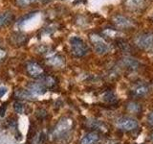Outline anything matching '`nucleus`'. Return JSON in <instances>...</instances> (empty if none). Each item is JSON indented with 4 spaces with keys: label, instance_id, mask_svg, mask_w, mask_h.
I'll use <instances>...</instances> for the list:
<instances>
[{
    "label": "nucleus",
    "instance_id": "24",
    "mask_svg": "<svg viewBox=\"0 0 153 144\" xmlns=\"http://www.w3.org/2000/svg\"><path fill=\"white\" fill-rule=\"evenodd\" d=\"M6 105H2V107L0 108V116L3 117L5 115V112H6Z\"/></svg>",
    "mask_w": 153,
    "mask_h": 144
},
{
    "label": "nucleus",
    "instance_id": "10",
    "mask_svg": "<svg viewBox=\"0 0 153 144\" xmlns=\"http://www.w3.org/2000/svg\"><path fill=\"white\" fill-rule=\"evenodd\" d=\"M99 138L100 136L97 132H91L82 137L80 140V144H95L96 142H98Z\"/></svg>",
    "mask_w": 153,
    "mask_h": 144
},
{
    "label": "nucleus",
    "instance_id": "25",
    "mask_svg": "<svg viewBox=\"0 0 153 144\" xmlns=\"http://www.w3.org/2000/svg\"><path fill=\"white\" fill-rule=\"evenodd\" d=\"M6 54H7L6 50L1 49V48H0V62H1L5 57H6Z\"/></svg>",
    "mask_w": 153,
    "mask_h": 144
},
{
    "label": "nucleus",
    "instance_id": "3",
    "mask_svg": "<svg viewBox=\"0 0 153 144\" xmlns=\"http://www.w3.org/2000/svg\"><path fill=\"white\" fill-rule=\"evenodd\" d=\"M135 43L138 47L146 51H153V33H143L135 38Z\"/></svg>",
    "mask_w": 153,
    "mask_h": 144
},
{
    "label": "nucleus",
    "instance_id": "17",
    "mask_svg": "<svg viewBox=\"0 0 153 144\" xmlns=\"http://www.w3.org/2000/svg\"><path fill=\"white\" fill-rule=\"evenodd\" d=\"M13 109L16 110V113L21 114L24 112V104L21 103L20 101H16V102L13 103Z\"/></svg>",
    "mask_w": 153,
    "mask_h": 144
},
{
    "label": "nucleus",
    "instance_id": "11",
    "mask_svg": "<svg viewBox=\"0 0 153 144\" xmlns=\"http://www.w3.org/2000/svg\"><path fill=\"white\" fill-rule=\"evenodd\" d=\"M149 92V86L146 84H141L137 86L133 90V94L135 97H143Z\"/></svg>",
    "mask_w": 153,
    "mask_h": 144
},
{
    "label": "nucleus",
    "instance_id": "5",
    "mask_svg": "<svg viewBox=\"0 0 153 144\" xmlns=\"http://www.w3.org/2000/svg\"><path fill=\"white\" fill-rule=\"evenodd\" d=\"M138 121L129 116H123L117 120V126L123 131H132L138 127Z\"/></svg>",
    "mask_w": 153,
    "mask_h": 144
},
{
    "label": "nucleus",
    "instance_id": "12",
    "mask_svg": "<svg viewBox=\"0 0 153 144\" xmlns=\"http://www.w3.org/2000/svg\"><path fill=\"white\" fill-rule=\"evenodd\" d=\"M13 19V14L11 12L0 13V27L6 26L10 24Z\"/></svg>",
    "mask_w": 153,
    "mask_h": 144
},
{
    "label": "nucleus",
    "instance_id": "14",
    "mask_svg": "<svg viewBox=\"0 0 153 144\" xmlns=\"http://www.w3.org/2000/svg\"><path fill=\"white\" fill-rule=\"evenodd\" d=\"M47 62L49 64H51L53 66H56V67L63 65V60H62L59 56H56V55H54L51 58H49V59L47 60Z\"/></svg>",
    "mask_w": 153,
    "mask_h": 144
},
{
    "label": "nucleus",
    "instance_id": "18",
    "mask_svg": "<svg viewBox=\"0 0 153 144\" xmlns=\"http://www.w3.org/2000/svg\"><path fill=\"white\" fill-rule=\"evenodd\" d=\"M45 139H46L45 133L40 132L36 136V137L35 138V142H33V144H43V143H44V141H45Z\"/></svg>",
    "mask_w": 153,
    "mask_h": 144
},
{
    "label": "nucleus",
    "instance_id": "21",
    "mask_svg": "<svg viewBox=\"0 0 153 144\" xmlns=\"http://www.w3.org/2000/svg\"><path fill=\"white\" fill-rule=\"evenodd\" d=\"M36 1L37 0H16V3L20 7H26L28 5H31Z\"/></svg>",
    "mask_w": 153,
    "mask_h": 144
},
{
    "label": "nucleus",
    "instance_id": "26",
    "mask_svg": "<svg viewBox=\"0 0 153 144\" xmlns=\"http://www.w3.org/2000/svg\"><path fill=\"white\" fill-rule=\"evenodd\" d=\"M150 140H151V142L153 143V133L150 134Z\"/></svg>",
    "mask_w": 153,
    "mask_h": 144
},
{
    "label": "nucleus",
    "instance_id": "16",
    "mask_svg": "<svg viewBox=\"0 0 153 144\" xmlns=\"http://www.w3.org/2000/svg\"><path fill=\"white\" fill-rule=\"evenodd\" d=\"M127 110L132 113H138L141 112V106L136 102H130L127 105Z\"/></svg>",
    "mask_w": 153,
    "mask_h": 144
},
{
    "label": "nucleus",
    "instance_id": "13",
    "mask_svg": "<svg viewBox=\"0 0 153 144\" xmlns=\"http://www.w3.org/2000/svg\"><path fill=\"white\" fill-rule=\"evenodd\" d=\"M16 96L17 98L20 99H24V100H36V97L33 94H32L29 90H25V89H17L16 90Z\"/></svg>",
    "mask_w": 153,
    "mask_h": 144
},
{
    "label": "nucleus",
    "instance_id": "22",
    "mask_svg": "<svg viewBox=\"0 0 153 144\" xmlns=\"http://www.w3.org/2000/svg\"><path fill=\"white\" fill-rule=\"evenodd\" d=\"M147 123L150 125V126H153V110L148 114L147 116Z\"/></svg>",
    "mask_w": 153,
    "mask_h": 144
},
{
    "label": "nucleus",
    "instance_id": "15",
    "mask_svg": "<svg viewBox=\"0 0 153 144\" xmlns=\"http://www.w3.org/2000/svg\"><path fill=\"white\" fill-rule=\"evenodd\" d=\"M123 64L130 69H136L139 66V62H136L135 60L130 59V58H126V59H123Z\"/></svg>",
    "mask_w": 153,
    "mask_h": 144
},
{
    "label": "nucleus",
    "instance_id": "7",
    "mask_svg": "<svg viewBox=\"0 0 153 144\" xmlns=\"http://www.w3.org/2000/svg\"><path fill=\"white\" fill-rule=\"evenodd\" d=\"M26 68H27L28 73L32 77H35V78H39V77H41L42 74L44 73L42 67L38 64H36V62H28L26 65Z\"/></svg>",
    "mask_w": 153,
    "mask_h": 144
},
{
    "label": "nucleus",
    "instance_id": "9",
    "mask_svg": "<svg viewBox=\"0 0 153 144\" xmlns=\"http://www.w3.org/2000/svg\"><path fill=\"white\" fill-rule=\"evenodd\" d=\"M146 0H126L124 5L129 10H140L145 8Z\"/></svg>",
    "mask_w": 153,
    "mask_h": 144
},
{
    "label": "nucleus",
    "instance_id": "20",
    "mask_svg": "<svg viewBox=\"0 0 153 144\" xmlns=\"http://www.w3.org/2000/svg\"><path fill=\"white\" fill-rule=\"evenodd\" d=\"M40 83L43 85V86H52L55 85V80L52 78V77H45V78H43L42 81Z\"/></svg>",
    "mask_w": 153,
    "mask_h": 144
},
{
    "label": "nucleus",
    "instance_id": "4",
    "mask_svg": "<svg viewBox=\"0 0 153 144\" xmlns=\"http://www.w3.org/2000/svg\"><path fill=\"white\" fill-rule=\"evenodd\" d=\"M90 40L93 43L96 53H98L100 55H103L109 51V45L104 41V40L102 37H100L98 35H91Z\"/></svg>",
    "mask_w": 153,
    "mask_h": 144
},
{
    "label": "nucleus",
    "instance_id": "2",
    "mask_svg": "<svg viewBox=\"0 0 153 144\" xmlns=\"http://www.w3.org/2000/svg\"><path fill=\"white\" fill-rule=\"evenodd\" d=\"M70 47L71 52L75 57H83L87 54L88 52V46L86 45V43L81 40L80 38L74 36L70 38Z\"/></svg>",
    "mask_w": 153,
    "mask_h": 144
},
{
    "label": "nucleus",
    "instance_id": "8",
    "mask_svg": "<svg viewBox=\"0 0 153 144\" xmlns=\"http://www.w3.org/2000/svg\"><path fill=\"white\" fill-rule=\"evenodd\" d=\"M28 90L30 91L32 94L36 96L44 95L47 92L46 86H43L40 82H36V83H31L28 85Z\"/></svg>",
    "mask_w": 153,
    "mask_h": 144
},
{
    "label": "nucleus",
    "instance_id": "23",
    "mask_svg": "<svg viewBox=\"0 0 153 144\" xmlns=\"http://www.w3.org/2000/svg\"><path fill=\"white\" fill-rule=\"evenodd\" d=\"M6 92H7V88H5L3 86H0V98L3 97L6 94Z\"/></svg>",
    "mask_w": 153,
    "mask_h": 144
},
{
    "label": "nucleus",
    "instance_id": "6",
    "mask_svg": "<svg viewBox=\"0 0 153 144\" xmlns=\"http://www.w3.org/2000/svg\"><path fill=\"white\" fill-rule=\"evenodd\" d=\"M113 22L118 28H122V29H128L131 28L134 24L133 21L130 18H128L122 14H117L113 17Z\"/></svg>",
    "mask_w": 153,
    "mask_h": 144
},
{
    "label": "nucleus",
    "instance_id": "19",
    "mask_svg": "<svg viewBox=\"0 0 153 144\" xmlns=\"http://www.w3.org/2000/svg\"><path fill=\"white\" fill-rule=\"evenodd\" d=\"M103 100L105 102H108V103H113L116 101V96H115L112 92H106L103 95Z\"/></svg>",
    "mask_w": 153,
    "mask_h": 144
},
{
    "label": "nucleus",
    "instance_id": "1",
    "mask_svg": "<svg viewBox=\"0 0 153 144\" xmlns=\"http://www.w3.org/2000/svg\"><path fill=\"white\" fill-rule=\"evenodd\" d=\"M73 127V121L72 119L68 117H63L61 118L53 131V136H54L57 142H62V143H68L66 140V138L70 139V132Z\"/></svg>",
    "mask_w": 153,
    "mask_h": 144
}]
</instances>
